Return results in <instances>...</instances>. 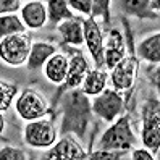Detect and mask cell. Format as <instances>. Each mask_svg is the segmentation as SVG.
<instances>
[{
	"label": "cell",
	"mask_w": 160,
	"mask_h": 160,
	"mask_svg": "<svg viewBox=\"0 0 160 160\" xmlns=\"http://www.w3.org/2000/svg\"><path fill=\"white\" fill-rule=\"evenodd\" d=\"M63 100V117L60 125V134L73 133L78 138H84L92 120L91 100L81 89H73L65 94Z\"/></svg>",
	"instance_id": "1"
},
{
	"label": "cell",
	"mask_w": 160,
	"mask_h": 160,
	"mask_svg": "<svg viewBox=\"0 0 160 160\" xmlns=\"http://www.w3.org/2000/svg\"><path fill=\"white\" fill-rule=\"evenodd\" d=\"M136 138L131 129L129 115L117 118L112 126L102 134L99 141V147L103 150H129L134 146Z\"/></svg>",
	"instance_id": "2"
},
{
	"label": "cell",
	"mask_w": 160,
	"mask_h": 160,
	"mask_svg": "<svg viewBox=\"0 0 160 160\" xmlns=\"http://www.w3.org/2000/svg\"><path fill=\"white\" fill-rule=\"evenodd\" d=\"M142 142L149 152H158L160 147V102L150 97L142 105Z\"/></svg>",
	"instance_id": "3"
},
{
	"label": "cell",
	"mask_w": 160,
	"mask_h": 160,
	"mask_svg": "<svg viewBox=\"0 0 160 160\" xmlns=\"http://www.w3.org/2000/svg\"><path fill=\"white\" fill-rule=\"evenodd\" d=\"M31 45V36L26 32L3 37L0 41V60L10 67H20L29 57Z\"/></svg>",
	"instance_id": "4"
},
{
	"label": "cell",
	"mask_w": 160,
	"mask_h": 160,
	"mask_svg": "<svg viewBox=\"0 0 160 160\" xmlns=\"http://www.w3.org/2000/svg\"><path fill=\"white\" fill-rule=\"evenodd\" d=\"M57 141V129L50 118H39L24 126V142L31 147H50Z\"/></svg>",
	"instance_id": "5"
},
{
	"label": "cell",
	"mask_w": 160,
	"mask_h": 160,
	"mask_svg": "<svg viewBox=\"0 0 160 160\" xmlns=\"http://www.w3.org/2000/svg\"><path fill=\"white\" fill-rule=\"evenodd\" d=\"M138 68H139V58L134 55V49L131 47V55L125 57L110 73V81L112 86H113V91L121 94L133 89L138 78Z\"/></svg>",
	"instance_id": "6"
},
{
	"label": "cell",
	"mask_w": 160,
	"mask_h": 160,
	"mask_svg": "<svg viewBox=\"0 0 160 160\" xmlns=\"http://www.w3.org/2000/svg\"><path fill=\"white\" fill-rule=\"evenodd\" d=\"M15 110L23 120L34 121L49 113L45 99L34 89H24L15 102Z\"/></svg>",
	"instance_id": "7"
},
{
	"label": "cell",
	"mask_w": 160,
	"mask_h": 160,
	"mask_svg": "<svg viewBox=\"0 0 160 160\" xmlns=\"http://www.w3.org/2000/svg\"><path fill=\"white\" fill-rule=\"evenodd\" d=\"M88 71H89V63H88L86 57L82 55V52L81 50L73 52V57H71V60L68 63L67 78H65V81L60 84V89L57 91V94H55L52 107L57 105V102L60 100V97L63 96L65 92L73 91V89H79L81 84H82V79H84V76H86Z\"/></svg>",
	"instance_id": "8"
},
{
	"label": "cell",
	"mask_w": 160,
	"mask_h": 160,
	"mask_svg": "<svg viewBox=\"0 0 160 160\" xmlns=\"http://www.w3.org/2000/svg\"><path fill=\"white\" fill-rule=\"evenodd\" d=\"M91 108L102 120L108 121V123H113L117 118H120L121 112H123V97L117 91L105 88L92 100Z\"/></svg>",
	"instance_id": "9"
},
{
	"label": "cell",
	"mask_w": 160,
	"mask_h": 160,
	"mask_svg": "<svg viewBox=\"0 0 160 160\" xmlns=\"http://www.w3.org/2000/svg\"><path fill=\"white\" fill-rule=\"evenodd\" d=\"M82 32H84V44L88 45L91 57L96 63V70L103 67V36L96 18H84L82 20Z\"/></svg>",
	"instance_id": "10"
},
{
	"label": "cell",
	"mask_w": 160,
	"mask_h": 160,
	"mask_svg": "<svg viewBox=\"0 0 160 160\" xmlns=\"http://www.w3.org/2000/svg\"><path fill=\"white\" fill-rule=\"evenodd\" d=\"M44 160H86V152L74 139L62 138L44 155Z\"/></svg>",
	"instance_id": "11"
},
{
	"label": "cell",
	"mask_w": 160,
	"mask_h": 160,
	"mask_svg": "<svg viewBox=\"0 0 160 160\" xmlns=\"http://www.w3.org/2000/svg\"><path fill=\"white\" fill-rule=\"evenodd\" d=\"M126 57L125 55V39L118 29H108L107 42L103 44V65L108 70H113Z\"/></svg>",
	"instance_id": "12"
},
{
	"label": "cell",
	"mask_w": 160,
	"mask_h": 160,
	"mask_svg": "<svg viewBox=\"0 0 160 160\" xmlns=\"http://www.w3.org/2000/svg\"><path fill=\"white\" fill-rule=\"evenodd\" d=\"M21 21L29 29H41L47 23V7L44 2L32 0L21 7Z\"/></svg>",
	"instance_id": "13"
},
{
	"label": "cell",
	"mask_w": 160,
	"mask_h": 160,
	"mask_svg": "<svg viewBox=\"0 0 160 160\" xmlns=\"http://www.w3.org/2000/svg\"><path fill=\"white\" fill-rule=\"evenodd\" d=\"M68 63H70V60L65 53H58V52L53 53L44 65L45 78L53 84H62L65 81V78H67Z\"/></svg>",
	"instance_id": "14"
},
{
	"label": "cell",
	"mask_w": 160,
	"mask_h": 160,
	"mask_svg": "<svg viewBox=\"0 0 160 160\" xmlns=\"http://www.w3.org/2000/svg\"><path fill=\"white\" fill-rule=\"evenodd\" d=\"M53 53H57V47L50 42H34L31 45L29 57H28V68L31 71L41 70L45 62L49 60Z\"/></svg>",
	"instance_id": "15"
},
{
	"label": "cell",
	"mask_w": 160,
	"mask_h": 160,
	"mask_svg": "<svg viewBox=\"0 0 160 160\" xmlns=\"http://www.w3.org/2000/svg\"><path fill=\"white\" fill-rule=\"evenodd\" d=\"M82 20L84 18L79 16H74L73 20H67V21H62L57 29L62 34L63 41L70 44V45H82L84 44V32H82Z\"/></svg>",
	"instance_id": "16"
},
{
	"label": "cell",
	"mask_w": 160,
	"mask_h": 160,
	"mask_svg": "<svg viewBox=\"0 0 160 160\" xmlns=\"http://www.w3.org/2000/svg\"><path fill=\"white\" fill-rule=\"evenodd\" d=\"M108 74L103 70H89L82 79L81 91L86 96H99L107 86Z\"/></svg>",
	"instance_id": "17"
},
{
	"label": "cell",
	"mask_w": 160,
	"mask_h": 160,
	"mask_svg": "<svg viewBox=\"0 0 160 160\" xmlns=\"http://www.w3.org/2000/svg\"><path fill=\"white\" fill-rule=\"evenodd\" d=\"M47 20L52 26H58L62 21L73 20L74 15L71 13L67 0H50L47 2Z\"/></svg>",
	"instance_id": "18"
},
{
	"label": "cell",
	"mask_w": 160,
	"mask_h": 160,
	"mask_svg": "<svg viewBox=\"0 0 160 160\" xmlns=\"http://www.w3.org/2000/svg\"><path fill=\"white\" fill-rule=\"evenodd\" d=\"M138 57L144 58L150 63L158 65V62H160V34L158 32L146 37V39L139 44Z\"/></svg>",
	"instance_id": "19"
},
{
	"label": "cell",
	"mask_w": 160,
	"mask_h": 160,
	"mask_svg": "<svg viewBox=\"0 0 160 160\" xmlns=\"http://www.w3.org/2000/svg\"><path fill=\"white\" fill-rule=\"evenodd\" d=\"M118 5L128 15H136L138 18H157V13L152 12L150 2L147 0H123L118 2Z\"/></svg>",
	"instance_id": "20"
},
{
	"label": "cell",
	"mask_w": 160,
	"mask_h": 160,
	"mask_svg": "<svg viewBox=\"0 0 160 160\" xmlns=\"http://www.w3.org/2000/svg\"><path fill=\"white\" fill-rule=\"evenodd\" d=\"M26 32V26L23 24L21 18L16 15H3L0 16V37H8L13 34H23Z\"/></svg>",
	"instance_id": "21"
},
{
	"label": "cell",
	"mask_w": 160,
	"mask_h": 160,
	"mask_svg": "<svg viewBox=\"0 0 160 160\" xmlns=\"http://www.w3.org/2000/svg\"><path fill=\"white\" fill-rule=\"evenodd\" d=\"M18 92V86L12 82H7L0 79V112H7L10 108L13 97Z\"/></svg>",
	"instance_id": "22"
},
{
	"label": "cell",
	"mask_w": 160,
	"mask_h": 160,
	"mask_svg": "<svg viewBox=\"0 0 160 160\" xmlns=\"http://www.w3.org/2000/svg\"><path fill=\"white\" fill-rule=\"evenodd\" d=\"M125 155V150H94L89 155H86V160H120Z\"/></svg>",
	"instance_id": "23"
},
{
	"label": "cell",
	"mask_w": 160,
	"mask_h": 160,
	"mask_svg": "<svg viewBox=\"0 0 160 160\" xmlns=\"http://www.w3.org/2000/svg\"><path fill=\"white\" fill-rule=\"evenodd\" d=\"M108 8H110V2L108 0H94L92 2V10H91V16L89 18H94V16H103L105 20V24L108 26L110 24V13H108Z\"/></svg>",
	"instance_id": "24"
},
{
	"label": "cell",
	"mask_w": 160,
	"mask_h": 160,
	"mask_svg": "<svg viewBox=\"0 0 160 160\" xmlns=\"http://www.w3.org/2000/svg\"><path fill=\"white\" fill-rule=\"evenodd\" d=\"M0 160H28V158L24 150L13 146H5L0 149Z\"/></svg>",
	"instance_id": "25"
},
{
	"label": "cell",
	"mask_w": 160,
	"mask_h": 160,
	"mask_svg": "<svg viewBox=\"0 0 160 160\" xmlns=\"http://www.w3.org/2000/svg\"><path fill=\"white\" fill-rule=\"evenodd\" d=\"M21 8L20 0H0V16L3 15H15Z\"/></svg>",
	"instance_id": "26"
},
{
	"label": "cell",
	"mask_w": 160,
	"mask_h": 160,
	"mask_svg": "<svg viewBox=\"0 0 160 160\" xmlns=\"http://www.w3.org/2000/svg\"><path fill=\"white\" fill-rule=\"evenodd\" d=\"M68 7L73 10H78L84 15H88V18L91 16V10H92V0H70Z\"/></svg>",
	"instance_id": "27"
},
{
	"label": "cell",
	"mask_w": 160,
	"mask_h": 160,
	"mask_svg": "<svg viewBox=\"0 0 160 160\" xmlns=\"http://www.w3.org/2000/svg\"><path fill=\"white\" fill-rule=\"evenodd\" d=\"M131 157H133V160H155L152 152H149L147 149H134Z\"/></svg>",
	"instance_id": "28"
},
{
	"label": "cell",
	"mask_w": 160,
	"mask_h": 160,
	"mask_svg": "<svg viewBox=\"0 0 160 160\" xmlns=\"http://www.w3.org/2000/svg\"><path fill=\"white\" fill-rule=\"evenodd\" d=\"M3 128H5V117H3L2 112H0V134L3 133Z\"/></svg>",
	"instance_id": "29"
}]
</instances>
